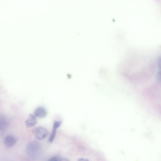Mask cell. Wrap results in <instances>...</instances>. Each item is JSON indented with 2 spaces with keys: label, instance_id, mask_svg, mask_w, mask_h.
<instances>
[{
  "label": "cell",
  "instance_id": "cell-1",
  "mask_svg": "<svg viewBox=\"0 0 161 161\" xmlns=\"http://www.w3.org/2000/svg\"><path fill=\"white\" fill-rule=\"evenodd\" d=\"M26 150L27 153L30 157L32 158H36L40 156L42 148L39 142L32 141L27 144Z\"/></svg>",
  "mask_w": 161,
  "mask_h": 161
},
{
  "label": "cell",
  "instance_id": "cell-2",
  "mask_svg": "<svg viewBox=\"0 0 161 161\" xmlns=\"http://www.w3.org/2000/svg\"><path fill=\"white\" fill-rule=\"evenodd\" d=\"M33 133L36 139L38 140H41L47 136L48 132L45 128L40 127L36 128L33 130Z\"/></svg>",
  "mask_w": 161,
  "mask_h": 161
},
{
  "label": "cell",
  "instance_id": "cell-3",
  "mask_svg": "<svg viewBox=\"0 0 161 161\" xmlns=\"http://www.w3.org/2000/svg\"><path fill=\"white\" fill-rule=\"evenodd\" d=\"M16 138L11 136H8L4 139V143L8 147H10L14 146L17 142Z\"/></svg>",
  "mask_w": 161,
  "mask_h": 161
},
{
  "label": "cell",
  "instance_id": "cell-4",
  "mask_svg": "<svg viewBox=\"0 0 161 161\" xmlns=\"http://www.w3.org/2000/svg\"><path fill=\"white\" fill-rule=\"evenodd\" d=\"M37 120L36 117L31 114L29 115L27 119L25 121V124L27 127H31L36 125Z\"/></svg>",
  "mask_w": 161,
  "mask_h": 161
},
{
  "label": "cell",
  "instance_id": "cell-5",
  "mask_svg": "<svg viewBox=\"0 0 161 161\" xmlns=\"http://www.w3.org/2000/svg\"><path fill=\"white\" fill-rule=\"evenodd\" d=\"M47 114L46 110L43 107H39L37 108L34 112V114L36 117L39 118L45 117Z\"/></svg>",
  "mask_w": 161,
  "mask_h": 161
},
{
  "label": "cell",
  "instance_id": "cell-6",
  "mask_svg": "<svg viewBox=\"0 0 161 161\" xmlns=\"http://www.w3.org/2000/svg\"><path fill=\"white\" fill-rule=\"evenodd\" d=\"M57 129V128L56 127H53V130L48 139V141L49 142L51 143L53 141L56 135Z\"/></svg>",
  "mask_w": 161,
  "mask_h": 161
},
{
  "label": "cell",
  "instance_id": "cell-7",
  "mask_svg": "<svg viewBox=\"0 0 161 161\" xmlns=\"http://www.w3.org/2000/svg\"><path fill=\"white\" fill-rule=\"evenodd\" d=\"M61 159L59 156H56L52 157L48 161H60Z\"/></svg>",
  "mask_w": 161,
  "mask_h": 161
},
{
  "label": "cell",
  "instance_id": "cell-8",
  "mask_svg": "<svg viewBox=\"0 0 161 161\" xmlns=\"http://www.w3.org/2000/svg\"><path fill=\"white\" fill-rule=\"evenodd\" d=\"M157 63L158 67L161 69V56L157 58Z\"/></svg>",
  "mask_w": 161,
  "mask_h": 161
},
{
  "label": "cell",
  "instance_id": "cell-9",
  "mask_svg": "<svg viewBox=\"0 0 161 161\" xmlns=\"http://www.w3.org/2000/svg\"><path fill=\"white\" fill-rule=\"evenodd\" d=\"M157 77L158 79L161 81V70L158 72Z\"/></svg>",
  "mask_w": 161,
  "mask_h": 161
},
{
  "label": "cell",
  "instance_id": "cell-10",
  "mask_svg": "<svg viewBox=\"0 0 161 161\" xmlns=\"http://www.w3.org/2000/svg\"><path fill=\"white\" fill-rule=\"evenodd\" d=\"M78 161H89V160L86 158H81L79 159Z\"/></svg>",
  "mask_w": 161,
  "mask_h": 161
},
{
  "label": "cell",
  "instance_id": "cell-11",
  "mask_svg": "<svg viewBox=\"0 0 161 161\" xmlns=\"http://www.w3.org/2000/svg\"><path fill=\"white\" fill-rule=\"evenodd\" d=\"M60 161H69L66 158H63L61 159Z\"/></svg>",
  "mask_w": 161,
  "mask_h": 161
}]
</instances>
